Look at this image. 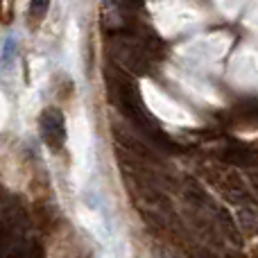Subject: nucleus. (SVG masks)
I'll list each match as a JSON object with an SVG mask.
<instances>
[{"label": "nucleus", "instance_id": "1", "mask_svg": "<svg viewBox=\"0 0 258 258\" xmlns=\"http://www.w3.org/2000/svg\"><path fill=\"white\" fill-rule=\"evenodd\" d=\"M41 136L52 150H59L66 138V127H63V116L57 109H45L41 113Z\"/></svg>", "mask_w": 258, "mask_h": 258}, {"label": "nucleus", "instance_id": "2", "mask_svg": "<svg viewBox=\"0 0 258 258\" xmlns=\"http://www.w3.org/2000/svg\"><path fill=\"white\" fill-rule=\"evenodd\" d=\"M48 7H50V0H30V16L34 21H41L48 14Z\"/></svg>", "mask_w": 258, "mask_h": 258}]
</instances>
